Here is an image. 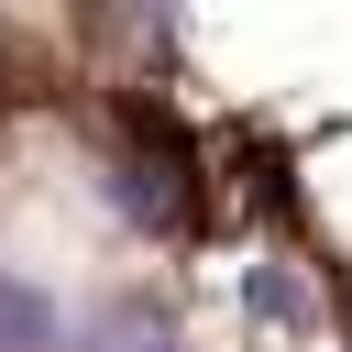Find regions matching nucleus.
Listing matches in <instances>:
<instances>
[{
	"mask_svg": "<svg viewBox=\"0 0 352 352\" xmlns=\"http://www.w3.org/2000/svg\"><path fill=\"white\" fill-rule=\"evenodd\" d=\"M0 352H55V297L0 275Z\"/></svg>",
	"mask_w": 352,
	"mask_h": 352,
	"instance_id": "1",
	"label": "nucleus"
},
{
	"mask_svg": "<svg viewBox=\"0 0 352 352\" xmlns=\"http://www.w3.org/2000/svg\"><path fill=\"white\" fill-rule=\"evenodd\" d=\"M77 352H176V330H165V319H143V308H132V319H110V330H88V341H77Z\"/></svg>",
	"mask_w": 352,
	"mask_h": 352,
	"instance_id": "2",
	"label": "nucleus"
}]
</instances>
